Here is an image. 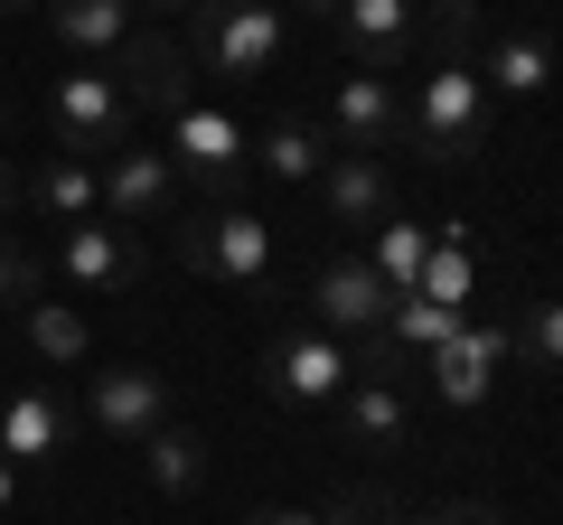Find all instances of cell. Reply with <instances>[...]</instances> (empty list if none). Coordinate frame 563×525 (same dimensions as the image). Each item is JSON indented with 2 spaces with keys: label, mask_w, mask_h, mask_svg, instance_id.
<instances>
[{
  "label": "cell",
  "mask_w": 563,
  "mask_h": 525,
  "mask_svg": "<svg viewBox=\"0 0 563 525\" xmlns=\"http://www.w3.org/2000/svg\"><path fill=\"white\" fill-rule=\"evenodd\" d=\"M282 0H198L188 10V66H207V76H225V85H254V76H273L282 66Z\"/></svg>",
  "instance_id": "cell-1"
},
{
  "label": "cell",
  "mask_w": 563,
  "mask_h": 525,
  "mask_svg": "<svg viewBox=\"0 0 563 525\" xmlns=\"http://www.w3.org/2000/svg\"><path fill=\"white\" fill-rule=\"evenodd\" d=\"M404 142L422 160H479L488 150V85L470 66H422L413 103H404Z\"/></svg>",
  "instance_id": "cell-2"
},
{
  "label": "cell",
  "mask_w": 563,
  "mask_h": 525,
  "mask_svg": "<svg viewBox=\"0 0 563 525\" xmlns=\"http://www.w3.org/2000/svg\"><path fill=\"white\" fill-rule=\"evenodd\" d=\"M161 150H169V169H179V188L235 206V188H244V122L235 113H217V103H179Z\"/></svg>",
  "instance_id": "cell-3"
},
{
  "label": "cell",
  "mask_w": 563,
  "mask_h": 525,
  "mask_svg": "<svg viewBox=\"0 0 563 525\" xmlns=\"http://www.w3.org/2000/svg\"><path fill=\"white\" fill-rule=\"evenodd\" d=\"M47 122H57V150H76V160H113L132 142V103L103 66H66L57 94H47Z\"/></svg>",
  "instance_id": "cell-4"
},
{
  "label": "cell",
  "mask_w": 563,
  "mask_h": 525,
  "mask_svg": "<svg viewBox=\"0 0 563 525\" xmlns=\"http://www.w3.org/2000/svg\"><path fill=\"white\" fill-rule=\"evenodd\" d=\"M263 384H273L282 404H339L347 384H357V357H347V338H329V328H282V338L263 347Z\"/></svg>",
  "instance_id": "cell-5"
},
{
  "label": "cell",
  "mask_w": 563,
  "mask_h": 525,
  "mask_svg": "<svg viewBox=\"0 0 563 525\" xmlns=\"http://www.w3.org/2000/svg\"><path fill=\"white\" fill-rule=\"evenodd\" d=\"M57 282L85 291V301H103V291H132L141 282V235L113 216H76L57 225Z\"/></svg>",
  "instance_id": "cell-6"
},
{
  "label": "cell",
  "mask_w": 563,
  "mask_h": 525,
  "mask_svg": "<svg viewBox=\"0 0 563 525\" xmlns=\"http://www.w3.org/2000/svg\"><path fill=\"white\" fill-rule=\"evenodd\" d=\"M95 198H103L113 225H169V216H179V169H169V150L122 142L113 160L95 169Z\"/></svg>",
  "instance_id": "cell-7"
},
{
  "label": "cell",
  "mask_w": 563,
  "mask_h": 525,
  "mask_svg": "<svg viewBox=\"0 0 563 525\" xmlns=\"http://www.w3.org/2000/svg\"><path fill=\"white\" fill-rule=\"evenodd\" d=\"M103 76L122 85V103H132V113H179L188 103V76H198V66H188V47L179 38H161V29H132V38L113 47V66H103Z\"/></svg>",
  "instance_id": "cell-8"
},
{
  "label": "cell",
  "mask_w": 563,
  "mask_h": 525,
  "mask_svg": "<svg viewBox=\"0 0 563 525\" xmlns=\"http://www.w3.org/2000/svg\"><path fill=\"white\" fill-rule=\"evenodd\" d=\"M85 423H95L103 442L161 432L169 423V376H161V366H103V376L85 384Z\"/></svg>",
  "instance_id": "cell-9"
},
{
  "label": "cell",
  "mask_w": 563,
  "mask_h": 525,
  "mask_svg": "<svg viewBox=\"0 0 563 525\" xmlns=\"http://www.w3.org/2000/svg\"><path fill=\"white\" fill-rule=\"evenodd\" d=\"M498 366H507V328H479V320H470L451 347H432V357H422V384H432V404L479 413L488 394H498Z\"/></svg>",
  "instance_id": "cell-10"
},
{
  "label": "cell",
  "mask_w": 563,
  "mask_h": 525,
  "mask_svg": "<svg viewBox=\"0 0 563 525\" xmlns=\"http://www.w3.org/2000/svg\"><path fill=\"white\" fill-rule=\"evenodd\" d=\"M198 272L225 291H263V272H273V225L254 216V206H217V216H198Z\"/></svg>",
  "instance_id": "cell-11"
},
{
  "label": "cell",
  "mask_w": 563,
  "mask_h": 525,
  "mask_svg": "<svg viewBox=\"0 0 563 525\" xmlns=\"http://www.w3.org/2000/svg\"><path fill=\"white\" fill-rule=\"evenodd\" d=\"M66 442H76V413L57 404V384H10V394H0V460L10 469L66 460Z\"/></svg>",
  "instance_id": "cell-12"
},
{
  "label": "cell",
  "mask_w": 563,
  "mask_h": 525,
  "mask_svg": "<svg viewBox=\"0 0 563 525\" xmlns=\"http://www.w3.org/2000/svg\"><path fill=\"white\" fill-rule=\"evenodd\" d=\"M329 29H339V47L357 57V76H395V66H413V0H339Z\"/></svg>",
  "instance_id": "cell-13"
},
{
  "label": "cell",
  "mask_w": 563,
  "mask_h": 525,
  "mask_svg": "<svg viewBox=\"0 0 563 525\" xmlns=\"http://www.w3.org/2000/svg\"><path fill=\"white\" fill-rule=\"evenodd\" d=\"M385 310H395V291L366 272V254L320 262V282H310V320H320L329 338H366V328H385Z\"/></svg>",
  "instance_id": "cell-14"
},
{
  "label": "cell",
  "mask_w": 563,
  "mask_h": 525,
  "mask_svg": "<svg viewBox=\"0 0 563 525\" xmlns=\"http://www.w3.org/2000/svg\"><path fill=\"white\" fill-rule=\"evenodd\" d=\"M329 132L339 142L329 150H395L404 142V94H395V76H339V94H329Z\"/></svg>",
  "instance_id": "cell-15"
},
{
  "label": "cell",
  "mask_w": 563,
  "mask_h": 525,
  "mask_svg": "<svg viewBox=\"0 0 563 525\" xmlns=\"http://www.w3.org/2000/svg\"><path fill=\"white\" fill-rule=\"evenodd\" d=\"M470 76H479L488 94H507V103H536L544 76H554V38H544V29H498V38H479Z\"/></svg>",
  "instance_id": "cell-16"
},
{
  "label": "cell",
  "mask_w": 563,
  "mask_h": 525,
  "mask_svg": "<svg viewBox=\"0 0 563 525\" xmlns=\"http://www.w3.org/2000/svg\"><path fill=\"white\" fill-rule=\"evenodd\" d=\"M310 188H320V225H376V216H395L385 160H366V150H339V160H329Z\"/></svg>",
  "instance_id": "cell-17"
},
{
  "label": "cell",
  "mask_w": 563,
  "mask_h": 525,
  "mask_svg": "<svg viewBox=\"0 0 563 525\" xmlns=\"http://www.w3.org/2000/svg\"><path fill=\"white\" fill-rule=\"evenodd\" d=\"M244 150H254V169H263V179H282V188H310L329 160H339V150H329V132H320V122H301V113H273Z\"/></svg>",
  "instance_id": "cell-18"
},
{
  "label": "cell",
  "mask_w": 563,
  "mask_h": 525,
  "mask_svg": "<svg viewBox=\"0 0 563 525\" xmlns=\"http://www.w3.org/2000/svg\"><path fill=\"white\" fill-rule=\"evenodd\" d=\"M38 10H47V29H57V47H76L85 66H103L141 29V0H38Z\"/></svg>",
  "instance_id": "cell-19"
},
{
  "label": "cell",
  "mask_w": 563,
  "mask_h": 525,
  "mask_svg": "<svg viewBox=\"0 0 563 525\" xmlns=\"http://www.w3.org/2000/svg\"><path fill=\"white\" fill-rule=\"evenodd\" d=\"M20 206H29V216H47V225L103 216V198H95V160H76V150H47V160L20 179Z\"/></svg>",
  "instance_id": "cell-20"
},
{
  "label": "cell",
  "mask_w": 563,
  "mask_h": 525,
  "mask_svg": "<svg viewBox=\"0 0 563 525\" xmlns=\"http://www.w3.org/2000/svg\"><path fill=\"white\" fill-rule=\"evenodd\" d=\"M329 413H339V432L357 450H395L404 432H413V394H404V384H376V376H357Z\"/></svg>",
  "instance_id": "cell-21"
},
{
  "label": "cell",
  "mask_w": 563,
  "mask_h": 525,
  "mask_svg": "<svg viewBox=\"0 0 563 525\" xmlns=\"http://www.w3.org/2000/svg\"><path fill=\"white\" fill-rule=\"evenodd\" d=\"M413 291H422V301H442V310H470V291H479V235H470L461 216L432 225V254H422Z\"/></svg>",
  "instance_id": "cell-22"
},
{
  "label": "cell",
  "mask_w": 563,
  "mask_h": 525,
  "mask_svg": "<svg viewBox=\"0 0 563 525\" xmlns=\"http://www.w3.org/2000/svg\"><path fill=\"white\" fill-rule=\"evenodd\" d=\"M132 450H141V469H151V488H161V498H198V488H207V442L179 423V413H169L161 432H141Z\"/></svg>",
  "instance_id": "cell-23"
},
{
  "label": "cell",
  "mask_w": 563,
  "mask_h": 525,
  "mask_svg": "<svg viewBox=\"0 0 563 525\" xmlns=\"http://www.w3.org/2000/svg\"><path fill=\"white\" fill-rule=\"evenodd\" d=\"M413 57L422 66H470L479 57V0H413Z\"/></svg>",
  "instance_id": "cell-24"
},
{
  "label": "cell",
  "mask_w": 563,
  "mask_h": 525,
  "mask_svg": "<svg viewBox=\"0 0 563 525\" xmlns=\"http://www.w3.org/2000/svg\"><path fill=\"white\" fill-rule=\"evenodd\" d=\"M461 328H470V310H442V301H422V291H395V310H385V347L413 357V376H422V357L451 347Z\"/></svg>",
  "instance_id": "cell-25"
},
{
  "label": "cell",
  "mask_w": 563,
  "mask_h": 525,
  "mask_svg": "<svg viewBox=\"0 0 563 525\" xmlns=\"http://www.w3.org/2000/svg\"><path fill=\"white\" fill-rule=\"evenodd\" d=\"M20 320H29V347H38V366H85V357H95V328H85V310H76V301H29Z\"/></svg>",
  "instance_id": "cell-26"
},
{
  "label": "cell",
  "mask_w": 563,
  "mask_h": 525,
  "mask_svg": "<svg viewBox=\"0 0 563 525\" xmlns=\"http://www.w3.org/2000/svg\"><path fill=\"white\" fill-rule=\"evenodd\" d=\"M422 254H432V225H413V216H376V244H366V272H376L385 291H413Z\"/></svg>",
  "instance_id": "cell-27"
},
{
  "label": "cell",
  "mask_w": 563,
  "mask_h": 525,
  "mask_svg": "<svg viewBox=\"0 0 563 525\" xmlns=\"http://www.w3.org/2000/svg\"><path fill=\"white\" fill-rule=\"evenodd\" d=\"M29 301H47V262L20 235H0V310H29Z\"/></svg>",
  "instance_id": "cell-28"
},
{
  "label": "cell",
  "mask_w": 563,
  "mask_h": 525,
  "mask_svg": "<svg viewBox=\"0 0 563 525\" xmlns=\"http://www.w3.org/2000/svg\"><path fill=\"white\" fill-rule=\"evenodd\" d=\"M320 525H395V498H385V488H339V498L320 506Z\"/></svg>",
  "instance_id": "cell-29"
},
{
  "label": "cell",
  "mask_w": 563,
  "mask_h": 525,
  "mask_svg": "<svg viewBox=\"0 0 563 525\" xmlns=\"http://www.w3.org/2000/svg\"><path fill=\"white\" fill-rule=\"evenodd\" d=\"M526 366H536V376H554V366H563V328H554V301H536V310H526Z\"/></svg>",
  "instance_id": "cell-30"
},
{
  "label": "cell",
  "mask_w": 563,
  "mask_h": 525,
  "mask_svg": "<svg viewBox=\"0 0 563 525\" xmlns=\"http://www.w3.org/2000/svg\"><path fill=\"white\" fill-rule=\"evenodd\" d=\"M432 525H507V516L479 506V498H451V506H432Z\"/></svg>",
  "instance_id": "cell-31"
},
{
  "label": "cell",
  "mask_w": 563,
  "mask_h": 525,
  "mask_svg": "<svg viewBox=\"0 0 563 525\" xmlns=\"http://www.w3.org/2000/svg\"><path fill=\"white\" fill-rule=\"evenodd\" d=\"M244 525H320V506H254Z\"/></svg>",
  "instance_id": "cell-32"
},
{
  "label": "cell",
  "mask_w": 563,
  "mask_h": 525,
  "mask_svg": "<svg viewBox=\"0 0 563 525\" xmlns=\"http://www.w3.org/2000/svg\"><path fill=\"white\" fill-rule=\"evenodd\" d=\"M10 516H20V469L0 460V525H10Z\"/></svg>",
  "instance_id": "cell-33"
},
{
  "label": "cell",
  "mask_w": 563,
  "mask_h": 525,
  "mask_svg": "<svg viewBox=\"0 0 563 525\" xmlns=\"http://www.w3.org/2000/svg\"><path fill=\"white\" fill-rule=\"evenodd\" d=\"M339 0H282V20H329Z\"/></svg>",
  "instance_id": "cell-34"
},
{
  "label": "cell",
  "mask_w": 563,
  "mask_h": 525,
  "mask_svg": "<svg viewBox=\"0 0 563 525\" xmlns=\"http://www.w3.org/2000/svg\"><path fill=\"white\" fill-rule=\"evenodd\" d=\"M20 206V169H10V150H0V216Z\"/></svg>",
  "instance_id": "cell-35"
},
{
  "label": "cell",
  "mask_w": 563,
  "mask_h": 525,
  "mask_svg": "<svg viewBox=\"0 0 563 525\" xmlns=\"http://www.w3.org/2000/svg\"><path fill=\"white\" fill-rule=\"evenodd\" d=\"M141 10H198V0H141Z\"/></svg>",
  "instance_id": "cell-36"
},
{
  "label": "cell",
  "mask_w": 563,
  "mask_h": 525,
  "mask_svg": "<svg viewBox=\"0 0 563 525\" xmlns=\"http://www.w3.org/2000/svg\"><path fill=\"white\" fill-rule=\"evenodd\" d=\"M10 10H38V0H0V20H10Z\"/></svg>",
  "instance_id": "cell-37"
},
{
  "label": "cell",
  "mask_w": 563,
  "mask_h": 525,
  "mask_svg": "<svg viewBox=\"0 0 563 525\" xmlns=\"http://www.w3.org/2000/svg\"><path fill=\"white\" fill-rule=\"evenodd\" d=\"M395 525H404V516H395ZM413 525H432V516H413Z\"/></svg>",
  "instance_id": "cell-38"
},
{
  "label": "cell",
  "mask_w": 563,
  "mask_h": 525,
  "mask_svg": "<svg viewBox=\"0 0 563 525\" xmlns=\"http://www.w3.org/2000/svg\"><path fill=\"white\" fill-rule=\"evenodd\" d=\"M0 394H10V384H0Z\"/></svg>",
  "instance_id": "cell-39"
}]
</instances>
